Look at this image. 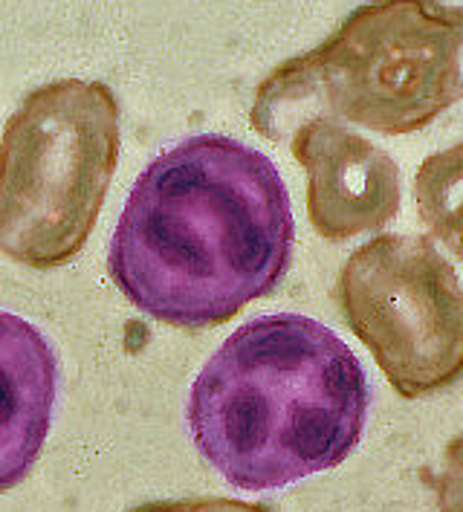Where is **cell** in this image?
I'll list each match as a JSON object with an SVG mask.
<instances>
[{
	"label": "cell",
	"mask_w": 463,
	"mask_h": 512,
	"mask_svg": "<svg viewBox=\"0 0 463 512\" xmlns=\"http://www.w3.org/2000/svg\"><path fill=\"white\" fill-rule=\"evenodd\" d=\"M58 359L41 330L0 310V492L29 475L53 426Z\"/></svg>",
	"instance_id": "cell-7"
},
{
	"label": "cell",
	"mask_w": 463,
	"mask_h": 512,
	"mask_svg": "<svg viewBox=\"0 0 463 512\" xmlns=\"http://www.w3.org/2000/svg\"><path fill=\"white\" fill-rule=\"evenodd\" d=\"M414 203L429 235L463 261V139L423 160L414 174Z\"/></svg>",
	"instance_id": "cell-8"
},
{
	"label": "cell",
	"mask_w": 463,
	"mask_h": 512,
	"mask_svg": "<svg viewBox=\"0 0 463 512\" xmlns=\"http://www.w3.org/2000/svg\"><path fill=\"white\" fill-rule=\"evenodd\" d=\"M336 304L403 400L463 377V284L429 235H380L351 252Z\"/></svg>",
	"instance_id": "cell-5"
},
{
	"label": "cell",
	"mask_w": 463,
	"mask_h": 512,
	"mask_svg": "<svg viewBox=\"0 0 463 512\" xmlns=\"http://www.w3.org/2000/svg\"><path fill=\"white\" fill-rule=\"evenodd\" d=\"M307 174V217L325 241L385 229L403 200L400 168L371 139L333 119H310L287 136Z\"/></svg>",
	"instance_id": "cell-6"
},
{
	"label": "cell",
	"mask_w": 463,
	"mask_h": 512,
	"mask_svg": "<svg viewBox=\"0 0 463 512\" xmlns=\"http://www.w3.org/2000/svg\"><path fill=\"white\" fill-rule=\"evenodd\" d=\"M368 405V377L330 327L275 313L238 327L200 368L189 432L226 484L267 492L342 466Z\"/></svg>",
	"instance_id": "cell-2"
},
{
	"label": "cell",
	"mask_w": 463,
	"mask_h": 512,
	"mask_svg": "<svg viewBox=\"0 0 463 512\" xmlns=\"http://www.w3.org/2000/svg\"><path fill=\"white\" fill-rule=\"evenodd\" d=\"M119 162L108 84L61 79L32 90L0 139V252L32 270L73 261Z\"/></svg>",
	"instance_id": "cell-4"
},
{
	"label": "cell",
	"mask_w": 463,
	"mask_h": 512,
	"mask_svg": "<svg viewBox=\"0 0 463 512\" xmlns=\"http://www.w3.org/2000/svg\"><path fill=\"white\" fill-rule=\"evenodd\" d=\"M435 492L437 512H463V432L443 449L435 475H426Z\"/></svg>",
	"instance_id": "cell-9"
},
{
	"label": "cell",
	"mask_w": 463,
	"mask_h": 512,
	"mask_svg": "<svg viewBox=\"0 0 463 512\" xmlns=\"http://www.w3.org/2000/svg\"><path fill=\"white\" fill-rule=\"evenodd\" d=\"M463 102V6L440 0H371L316 50L258 84L252 128L287 142L310 119L385 136L432 125Z\"/></svg>",
	"instance_id": "cell-3"
},
{
	"label": "cell",
	"mask_w": 463,
	"mask_h": 512,
	"mask_svg": "<svg viewBox=\"0 0 463 512\" xmlns=\"http://www.w3.org/2000/svg\"><path fill=\"white\" fill-rule=\"evenodd\" d=\"M293 235L290 194L270 157L229 136H191L139 174L108 270L139 313L218 327L278 287Z\"/></svg>",
	"instance_id": "cell-1"
},
{
	"label": "cell",
	"mask_w": 463,
	"mask_h": 512,
	"mask_svg": "<svg viewBox=\"0 0 463 512\" xmlns=\"http://www.w3.org/2000/svg\"><path fill=\"white\" fill-rule=\"evenodd\" d=\"M131 512H270L261 504H246L235 498H186V501H154Z\"/></svg>",
	"instance_id": "cell-10"
}]
</instances>
